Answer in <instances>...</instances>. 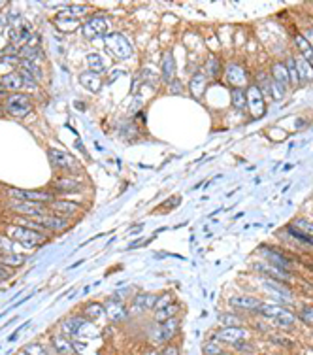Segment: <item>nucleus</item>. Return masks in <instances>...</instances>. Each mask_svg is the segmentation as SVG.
Listing matches in <instances>:
<instances>
[{
  "label": "nucleus",
  "mask_w": 313,
  "mask_h": 355,
  "mask_svg": "<svg viewBox=\"0 0 313 355\" xmlns=\"http://www.w3.org/2000/svg\"><path fill=\"white\" fill-rule=\"evenodd\" d=\"M178 310H180V306H178V304H168V306H165V308L155 310V319L163 323V321L170 319V317H176Z\"/></svg>",
  "instance_id": "37"
},
{
  "label": "nucleus",
  "mask_w": 313,
  "mask_h": 355,
  "mask_svg": "<svg viewBox=\"0 0 313 355\" xmlns=\"http://www.w3.org/2000/svg\"><path fill=\"white\" fill-rule=\"evenodd\" d=\"M300 317H302V321L307 325H313V306L311 308H304L300 312Z\"/></svg>",
  "instance_id": "48"
},
{
  "label": "nucleus",
  "mask_w": 313,
  "mask_h": 355,
  "mask_svg": "<svg viewBox=\"0 0 313 355\" xmlns=\"http://www.w3.org/2000/svg\"><path fill=\"white\" fill-rule=\"evenodd\" d=\"M27 261V257L25 255H19V253H0V264H4V267H21L23 262Z\"/></svg>",
  "instance_id": "33"
},
{
  "label": "nucleus",
  "mask_w": 313,
  "mask_h": 355,
  "mask_svg": "<svg viewBox=\"0 0 313 355\" xmlns=\"http://www.w3.org/2000/svg\"><path fill=\"white\" fill-rule=\"evenodd\" d=\"M189 91L191 95L195 97V99H200L206 91V76H204L202 72H196L195 76L191 77V81H189Z\"/></svg>",
  "instance_id": "27"
},
{
  "label": "nucleus",
  "mask_w": 313,
  "mask_h": 355,
  "mask_svg": "<svg viewBox=\"0 0 313 355\" xmlns=\"http://www.w3.org/2000/svg\"><path fill=\"white\" fill-rule=\"evenodd\" d=\"M87 64H89V70L94 72V74H104L106 72V64H104V61H102V57L98 53L87 55Z\"/></svg>",
  "instance_id": "34"
},
{
  "label": "nucleus",
  "mask_w": 313,
  "mask_h": 355,
  "mask_svg": "<svg viewBox=\"0 0 313 355\" xmlns=\"http://www.w3.org/2000/svg\"><path fill=\"white\" fill-rule=\"evenodd\" d=\"M304 38L307 40V44H309V47L313 49V29H307V31L304 32Z\"/></svg>",
  "instance_id": "52"
},
{
  "label": "nucleus",
  "mask_w": 313,
  "mask_h": 355,
  "mask_svg": "<svg viewBox=\"0 0 313 355\" xmlns=\"http://www.w3.org/2000/svg\"><path fill=\"white\" fill-rule=\"evenodd\" d=\"M156 295L153 293H140L134 297L132 301V312H147V310H155Z\"/></svg>",
  "instance_id": "17"
},
{
  "label": "nucleus",
  "mask_w": 313,
  "mask_h": 355,
  "mask_svg": "<svg viewBox=\"0 0 313 355\" xmlns=\"http://www.w3.org/2000/svg\"><path fill=\"white\" fill-rule=\"evenodd\" d=\"M264 289H266V291H270V293H272V297H275V299H277L279 302H287V304H289V302H292V293H290L287 287L279 286L275 280L266 278V282H264Z\"/></svg>",
  "instance_id": "14"
},
{
  "label": "nucleus",
  "mask_w": 313,
  "mask_h": 355,
  "mask_svg": "<svg viewBox=\"0 0 313 355\" xmlns=\"http://www.w3.org/2000/svg\"><path fill=\"white\" fill-rule=\"evenodd\" d=\"M296 62V74H298V79H300V83H304V81H309L313 77V70L309 66V62L305 61L304 57H298L294 59Z\"/></svg>",
  "instance_id": "29"
},
{
  "label": "nucleus",
  "mask_w": 313,
  "mask_h": 355,
  "mask_svg": "<svg viewBox=\"0 0 313 355\" xmlns=\"http://www.w3.org/2000/svg\"><path fill=\"white\" fill-rule=\"evenodd\" d=\"M102 314H104V306L98 304V302H91V304H87L85 310H83V317L89 319V321H94V319L102 317Z\"/></svg>",
  "instance_id": "36"
},
{
  "label": "nucleus",
  "mask_w": 313,
  "mask_h": 355,
  "mask_svg": "<svg viewBox=\"0 0 313 355\" xmlns=\"http://www.w3.org/2000/svg\"><path fill=\"white\" fill-rule=\"evenodd\" d=\"M108 316L111 317V321H123L126 316H128V312L126 308L123 306V301H117V299H113L111 297L110 301H108Z\"/></svg>",
  "instance_id": "23"
},
{
  "label": "nucleus",
  "mask_w": 313,
  "mask_h": 355,
  "mask_svg": "<svg viewBox=\"0 0 313 355\" xmlns=\"http://www.w3.org/2000/svg\"><path fill=\"white\" fill-rule=\"evenodd\" d=\"M292 229H296V231L304 232L307 236H313V223L311 221H305V219H294L292 225H290Z\"/></svg>",
  "instance_id": "41"
},
{
  "label": "nucleus",
  "mask_w": 313,
  "mask_h": 355,
  "mask_svg": "<svg viewBox=\"0 0 313 355\" xmlns=\"http://www.w3.org/2000/svg\"><path fill=\"white\" fill-rule=\"evenodd\" d=\"M78 210H79V204L72 201H53L49 204V212H53V214L63 216V217L74 216Z\"/></svg>",
  "instance_id": "15"
},
{
  "label": "nucleus",
  "mask_w": 313,
  "mask_h": 355,
  "mask_svg": "<svg viewBox=\"0 0 313 355\" xmlns=\"http://www.w3.org/2000/svg\"><path fill=\"white\" fill-rule=\"evenodd\" d=\"M87 12H89V6H85V4H76V6H66L61 14H63V16H70V17H76V19H78L79 16H85Z\"/></svg>",
  "instance_id": "40"
},
{
  "label": "nucleus",
  "mask_w": 313,
  "mask_h": 355,
  "mask_svg": "<svg viewBox=\"0 0 313 355\" xmlns=\"http://www.w3.org/2000/svg\"><path fill=\"white\" fill-rule=\"evenodd\" d=\"M219 355H234V353H227V351H221Z\"/></svg>",
  "instance_id": "58"
},
{
  "label": "nucleus",
  "mask_w": 313,
  "mask_h": 355,
  "mask_svg": "<svg viewBox=\"0 0 313 355\" xmlns=\"http://www.w3.org/2000/svg\"><path fill=\"white\" fill-rule=\"evenodd\" d=\"M17 68L19 70H25L27 74H31L36 81H40L42 79V70H40V66L36 64V62H31V61H25V59H19V64H17Z\"/></svg>",
  "instance_id": "35"
},
{
  "label": "nucleus",
  "mask_w": 313,
  "mask_h": 355,
  "mask_svg": "<svg viewBox=\"0 0 313 355\" xmlns=\"http://www.w3.org/2000/svg\"><path fill=\"white\" fill-rule=\"evenodd\" d=\"M0 81L4 85V89H6V91H12V93H19L25 85L23 77H21L19 72H8Z\"/></svg>",
  "instance_id": "21"
},
{
  "label": "nucleus",
  "mask_w": 313,
  "mask_h": 355,
  "mask_svg": "<svg viewBox=\"0 0 313 355\" xmlns=\"http://www.w3.org/2000/svg\"><path fill=\"white\" fill-rule=\"evenodd\" d=\"M307 62H309V66H311V70H313V57H311V59H309Z\"/></svg>",
  "instance_id": "57"
},
{
  "label": "nucleus",
  "mask_w": 313,
  "mask_h": 355,
  "mask_svg": "<svg viewBox=\"0 0 313 355\" xmlns=\"http://www.w3.org/2000/svg\"><path fill=\"white\" fill-rule=\"evenodd\" d=\"M17 355H29V353H27V351H19Z\"/></svg>",
  "instance_id": "59"
},
{
  "label": "nucleus",
  "mask_w": 313,
  "mask_h": 355,
  "mask_svg": "<svg viewBox=\"0 0 313 355\" xmlns=\"http://www.w3.org/2000/svg\"><path fill=\"white\" fill-rule=\"evenodd\" d=\"M10 276H12V272H10L4 264H0V280H8Z\"/></svg>",
  "instance_id": "51"
},
{
  "label": "nucleus",
  "mask_w": 313,
  "mask_h": 355,
  "mask_svg": "<svg viewBox=\"0 0 313 355\" xmlns=\"http://www.w3.org/2000/svg\"><path fill=\"white\" fill-rule=\"evenodd\" d=\"M108 29H110V21L104 14H94L87 19L85 23L81 25V34L85 36L87 40H94L100 38V36H106L108 34Z\"/></svg>",
  "instance_id": "3"
},
{
  "label": "nucleus",
  "mask_w": 313,
  "mask_h": 355,
  "mask_svg": "<svg viewBox=\"0 0 313 355\" xmlns=\"http://www.w3.org/2000/svg\"><path fill=\"white\" fill-rule=\"evenodd\" d=\"M19 59H25V61H31V62H36V61H42L44 59V53H42V49L36 46H21L19 47Z\"/></svg>",
  "instance_id": "28"
},
{
  "label": "nucleus",
  "mask_w": 313,
  "mask_h": 355,
  "mask_svg": "<svg viewBox=\"0 0 313 355\" xmlns=\"http://www.w3.org/2000/svg\"><path fill=\"white\" fill-rule=\"evenodd\" d=\"M227 81L234 87H240L243 89V85H247V72L242 64H236V62H230L227 66Z\"/></svg>",
  "instance_id": "10"
},
{
  "label": "nucleus",
  "mask_w": 313,
  "mask_h": 355,
  "mask_svg": "<svg viewBox=\"0 0 313 355\" xmlns=\"http://www.w3.org/2000/svg\"><path fill=\"white\" fill-rule=\"evenodd\" d=\"M253 267H255V271L262 272L264 276H268L270 280H275V282H287L290 278L289 272L279 269V267H274L270 262H255Z\"/></svg>",
  "instance_id": "11"
},
{
  "label": "nucleus",
  "mask_w": 313,
  "mask_h": 355,
  "mask_svg": "<svg viewBox=\"0 0 313 355\" xmlns=\"http://www.w3.org/2000/svg\"><path fill=\"white\" fill-rule=\"evenodd\" d=\"M141 244H145L143 240H136V242H132V244H128V249H134V247H138V246H141Z\"/></svg>",
  "instance_id": "54"
},
{
  "label": "nucleus",
  "mask_w": 313,
  "mask_h": 355,
  "mask_svg": "<svg viewBox=\"0 0 313 355\" xmlns=\"http://www.w3.org/2000/svg\"><path fill=\"white\" fill-rule=\"evenodd\" d=\"M53 189L59 191V193H74V191H79L81 189V184L78 180H72V178H57L53 182Z\"/></svg>",
  "instance_id": "22"
},
{
  "label": "nucleus",
  "mask_w": 313,
  "mask_h": 355,
  "mask_svg": "<svg viewBox=\"0 0 313 355\" xmlns=\"http://www.w3.org/2000/svg\"><path fill=\"white\" fill-rule=\"evenodd\" d=\"M178 329H180V321L176 319V317H170V319H166V321H163V325L159 327V331H161V334H163V340H172V336L178 332Z\"/></svg>",
  "instance_id": "30"
},
{
  "label": "nucleus",
  "mask_w": 313,
  "mask_h": 355,
  "mask_svg": "<svg viewBox=\"0 0 313 355\" xmlns=\"http://www.w3.org/2000/svg\"><path fill=\"white\" fill-rule=\"evenodd\" d=\"M181 81H178V79H174L172 83H170V93H174V95H180L181 93Z\"/></svg>",
  "instance_id": "49"
},
{
  "label": "nucleus",
  "mask_w": 313,
  "mask_h": 355,
  "mask_svg": "<svg viewBox=\"0 0 313 355\" xmlns=\"http://www.w3.org/2000/svg\"><path fill=\"white\" fill-rule=\"evenodd\" d=\"M2 91H6V89H4V85H2V81H0V93H2Z\"/></svg>",
  "instance_id": "56"
},
{
  "label": "nucleus",
  "mask_w": 313,
  "mask_h": 355,
  "mask_svg": "<svg viewBox=\"0 0 313 355\" xmlns=\"http://www.w3.org/2000/svg\"><path fill=\"white\" fill-rule=\"evenodd\" d=\"M104 46H106V51L110 53L111 59H115V61H126L134 53V47L130 44V40L126 38L125 34H121V32L106 34L104 36Z\"/></svg>",
  "instance_id": "1"
},
{
  "label": "nucleus",
  "mask_w": 313,
  "mask_h": 355,
  "mask_svg": "<svg viewBox=\"0 0 313 355\" xmlns=\"http://www.w3.org/2000/svg\"><path fill=\"white\" fill-rule=\"evenodd\" d=\"M23 351H27L29 355H49L42 344H27Z\"/></svg>",
  "instance_id": "44"
},
{
  "label": "nucleus",
  "mask_w": 313,
  "mask_h": 355,
  "mask_svg": "<svg viewBox=\"0 0 313 355\" xmlns=\"http://www.w3.org/2000/svg\"><path fill=\"white\" fill-rule=\"evenodd\" d=\"M161 355H178V349H176V347H172V346H168L165 349V353H161Z\"/></svg>",
  "instance_id": "53"
},
{
  "label": "nucleus",
  "mask_w": 313,
  "mask_h": 355,
  "mask_svg": "<svg viewBox=\"0 0 313 355\" xmlns=\"http://www.w3.org/2000/svg\"><path fill=\"white\" fill-rule=\"evenodd\" d=\"M8 234L12 240H16V242L23 244V246H29V247L40 246V244H44L47 238L46 232L34 231V229L23 227V225H14V227H10Z\"/></svg>",
  "instance_id": "2"
},
{
  "label": "nucleus",
  "mask_w": 313,
  "mask_h": 355,
  "mask_svg": "<svg viewBox=\"0 0 313 355\" xmlns=\"http://www.w3.org/2000/svg\"><path fill=\"white\" fill-rule=\"evenodd\" d=\"M272 79H274L277 85H281L283 89H287L290 85L289 70H287V66H285L283 62H275L274 66H272Z\"/></svg>",
  "instance_id": "24"
},
{
  "label": "nucleus",
  "mask_w": 313,
  "mask_h": 355,
  "mask_svg": "<svg viewBox=\"0 0 313 355\" xmlns=\"http://www.w3.org/2000/svg\"><path fill=\"white\" fill-rule=\"evenodd\" d=\"M79 83L83 85L85 89H89L91 93H98L102 89V79L98 74H94L91 70H87V72H81L79 74Z\"/></svg>",
  "instance_id": "20"
},
{
  "label": "nucleus",
  "mask_w": 313,
  "mask_h": 355,
  "mask_svg": "<svg viewBox=\"0 0 313 355\" xmlns=\"http://www.w3.org/2000/svg\"><path fill=\"white\" fill-rule=\"evenodd\" d=\"M10 197H14L17 201L23 202H34V204H46V202H53V193L51 191H34V189H10Z\"/></svg>",
  "instance_id": "5"
},
{
  "label": "nucleus",
  "mask_w": 313,
  "mask_h": 355,
  "mask_svg": "<svg viewBox=\"0 0 313 355\" xmlns=\"http://www.w3.org/2000/svg\"><path fill=\"white\" fill-rule=\"evenodd\" d=\"M245 93H247V106H249V112L253 114V117L264 116V112H266V102H264V95L258 89V85L251 83Z\"/></svg>",
  "instance_id": "6"
},
{
  "label": "nucleus",
  "mask_w": 313,
  "mask_h": 355,
  "mask_svg": "<svg viewBox=\"0 0 313 355\" xmlns=\"http://www.w3.org/2000/svg\"><path fill=\"white\" fill-rule=\"evenodd\" d=\"M294 42H296V46H298V49H300L302 57H304L305 61H309V59L313 57V49L309 47L307 40L304 38V34H296V36H294Z\"/></svg>",
  "instance_id": "38"
},
{
  "label": "nucleus",
  "mask_w": 313,
  "mask_h": 355,
  "mask_svg": "<svg viewBox=\"0 0 313 355\" xmlns=\"http://www.w3.org/2000/svg\"><path fill=\"white\" fill-rule=\"evenodd\" d=\"M168 304H172V295L170 293H165L161 295V297H156V304H155V310H161L168 306Z\"/></svg>",
  "instance_id": "47"
},
{
  "label": "nucleus",
  "mask_w": 313,
  "mask_h": 355,
  "mask_svg": "<svg viewBox=\"0 0 313 355\" xmlns=\"http://www.w3.org/2000/svg\"><path fill=\"white\" fill-rule=\"evenodd\" d=\"M53 347L57 349V353L61 355H72L74 353V344L72 340L64 338V336H53Z\"/></svg>",
  "instance_id": "31"
},
{
  "label": "nucleus",
  "mask_w": 313,
  "mask_h": 355,
  "mask_svg": "<svg viewBox=\"0 0 313 355\" xmlns=\"http://www.w3.org/2000/svg\"><path fill=\"white\" fill-rule=\"evenodd\" d=\"M206 72L210 77H219L221 74V61L215 57V55H210L208 57V62H206Z\"/></svg>",
  "instance_id": "39"
},
{
  "label": "nucleus",
  "mask_w": 313,
  "mask_h": 355,
  "mask_svg": "<svg viewBox=\"0 0 313 355\" xmlns=\"http://www.w3.org/2000/svg\"><path fill=\"white\" fill-rule=\"evenodd\" d=\"M32 219H36L46 231H64L68 227V217L57 216V214H46V216L32 217Z\"/></svg>",
  "instance_id": "9"
},
{
  "label": "nucleus",
  "mask_w": 313,
  "mask_h": 355,
  "mask_svg": "<svg viewBox=\"0 0 313 355\" xmlns=\"http://www.w3.org/2000/svg\"><path fill=\"white\" fill-rule=\"evenodd\" d=\"M219 323L225 325V327H240V325H242V319L238 316H234V314H221Z\"/></svg>",
  "instance_id": "42"
},
{
  "label": "nucleus",
  "mask_w": 313,
  "mask_h": 355,
  "mask_svg": "<svg viewBox=\"0 0 313 355\" xmlns=\"http://www.w3.org/2000/svg\"><path fill=\"white\" fill-rule=\"evenodd\" d=\"M228 304H230L232 308H238V310L257 312L258 306H260V301H258V299H253V297H247V295H240V297H230V299H228Z\"/></svg>",
  "instance_id": "18"
},
{
  "label": "nucleus",
  "mask_w": 313,
  "mask_h": 355,
  "mask_svg": "<svg viewBox=\"0 0 313 355\" xmlns=\"http://www.w3.org/2000/svg\"><path fill=\"white\" fill-rule=\"evenodd\" d=\"M249 336V331L243 327H223L219 332L213 334L215 342H225V344H240L245 342V338Z\"/></svg>",
  "instance_id": "7"
},
{
  "label": "nucleus",
  "mask_w": 313,
  "mask_h": 355,
  "mask_svg": "<svg viewBox=\"0 0 313 355\" xmlns=\"http://www.w3.org/2000/svg\"><path fill=\"white\" fill-rule=\"evenodd\" d=\"M89 323V319H85L83 316H72L68 319H64L63 325H61V329H63L64 334H68V336H74V334H78L85 329V325Z\"/></svg>",
  "instance_id": "16"
},
{
  "label": "nucleus",
  "mask_w": 313,
  "mask_h": 355,
  "mask_svg": "<svg viewBox=\"0 0 313 355\" xmlns=\"http://www.w3.org/2000/svg\"><path fill=\"white\" fill-rule=\"evenodd\" d=\"M6 110H8L12 116L25 117L32 110L31 97L23 93H12L8 99H6Z\"/></svg>",
  "instance_id": "4"
},
{
  "label": "nucleus",
  "mask_w": 313,
  "mask_h": 355,
  "mask_svg": "<svg viewBox=\"0 0 313 355\" xmlns=\"http://www.w3.org/2000/svg\"><path fill=\"white\" fill-rule=\"evenodd\" d=\"M161 68H163V79H165V83H172L174 79H176V61H174L172 51H166V53L163 55Z\"/></svg>",
  "instance_id": "19"
},
{
  "label": "nucleus",
  "mask_w": 313,
  "mask_h": 355,
  "mask_svg": "<svg viewBox=\"0 0 313 355\" xmlns=\"http://www.w3.org/2000/svg\"><path fill=\"white\" fill-rule=\"evenodd\" d=\"M55 27L61 32H74V31H78L79 27H81V23H79V19H76V17L59 14L57 19H55Z\"/></svg>",
  "instance_id": "25"
},
{
  "label": "nucleus",
  "mask_w": 313,
  "mask_h": 355,
  "mask_svg": "<svg viewBox=\"0 0 313 355\" xmlns=\"http://www.w3.org/2000/svg\"><path fill=\"white\" fill-rule=\"evenodd\" d=\"M10 208L14 210L16 214L23 217H40V216H46L47 212L42 204H34V202H23V201H14Z\"/></svg>",
  "instance_id": "8"
},
{
  "label": "nucleus",
  "mask_w": 313,
  "mask_h": 355,
  "mask_svg": "<svg viewBox=\"0 0 313 355\" xmlns=\"http://www.w3.org/2000/svg\"><path fill=\"white\" fill-rule=\"evenodd\" d=\"M49 155V159H51V164L55 166V168H61V170H72L76 166V162H74V157L68 155L66 151H61V149H49L47 151Z\"/></svg>",
  "instance_id": "12"
},
{
  "label": "nucleus",
  "mask_w": 313,
  "mask_h": 355,
  "mask_svg": "<svg viewBox=\"0 0 313 355\" xmlns=\"http://www.w3.org/2000/svg\"><path fill=\"white\" fill-rule=\"evenodd\" d=\"M230 99H232V106H234L236 110H245L247 108V93H245V89L232 87Z\"/></svg>",
  "instance_id": "32"
},
{
  "label": "nucleus",
  "mask_w": 313,
  "mask_h": 355,
  "mask_svg": "<svg viewBox=\"0 0 313 355\" xmlns=\"http://www.w3.org/2000/svg\"><path fill=\"white\" fill-rule=\"evenodd\" d=\"M287 70H289V79L292 85H298L300 83V79H298V74H296V62H294V57H289L287 59Z\"/></svg>",
  "instance_id": "43"
},
{
  "label": "nucleus",
  "mask_w": 313,
  "mask_h": 355,
  "mask_svg": "<svg viewBox=\"0 0 313 355\" xmlns=\"http://www.w3.org/2000/svg\"><path fill=\"white\" fill-rule=\"evenodd\" d=\"M27 325H31V321H27V323H25V325H21V327H19V329H17V331L14 332V334H10L8 342H16V340H17V336H19V334H21V331H23V329H25V327H27Z\"/></svg>",
  "instance_id": "50"
},
{
  "label": "nucleus",
  "mask_w": 313,
  "mask_h": 355,
  "mask_svg": "<svg viewBox=\"0 0 313 355\" xmlns=\"http://www.w3.org/2000/svg\"><path fill=\"white\" fill-rule=\"evenodd\" d=\"M145 355H161V353H159V351H155V349H151V351H147Z\"/></svg>",
  "instance_id": "55"
},
{
  "label": "nucleus",
  "mask_w": 313,
  "mask_h": 355,
  "mask_svg": "<svg viewBox=\"0 0 313 355\" xmlns=\"http://www.w3.org/2000/svg\"><path fill=\"white\" fill-rule=\"evenodd\" d=\"M257 312H260L262 316L270 317V319H274V321L289 314V312L283 308V306H279V304H268V302H260V306H258Z\"/></svg>",
  "instance_id": "26"
},
{
  "label": "nucleus",
  "mask_w": 313,
  "mask_h": 355,
  "mask_svg": "<svg viewBox=\"0 0 313 355\" xmlns=\"http://www.w3.org/2000/svg\"><path fill=\"white\" fill-rule=\"evenodd\" d=\"M260 255H262V257H266L268 261H270V264H274V267H279V269H283V271L290 269V264H292L289 257H285L283 253L275 251V249H272V247L262 246V247H260Z\"/></svg>",
  "instance_id": "13"
},
{
  "label": "nucleus",
  "mask_w": 313,
  "mask_h": 355,
  "mask_svg": "<svg viewBox=\"0 0 313 355\" xmlns=\"http://www.w3.org/2000/svg\"><path fill=\"white\" fill-rule=\"evenodd\" d=\"M202 351H204V355H219L221 353V347H219V344L213 340V342H208V344H204Z\"/></svg>",
  "instance_id": "46"
},
{
  "label": "nucleus",
  "mask_w": 313,
  "mask_h": 355,
  "mask_svg": "<svg viewBox=\"0 0 313 355\" xmlns=\"http://www.w3.org/2000/svg\"><path fill=\"white\" fill-rule=\"evenodd\" d=\"M287 231L294 236L296 240H300V242H304V244H307V246H313V236H307V234H304V232L296 231V229H292V227H289Z\"/></svg>",
  "instance_id": "45"
}]
</instances>
